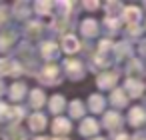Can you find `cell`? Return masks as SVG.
Returning <instances> with one entry per match:
<instances>
[{
	"label": "cell",
	"mask_w": 146,
	"mask_h": 140,
	"mask_svg": "<svg viewBox=\"0 0 146 140\" xmlns=\"http://www.w3.org/2000/svg\"><path fill=\"white\" fill-rule=\"evenodd\" d=\"M128 20H138V12L136 10H128Z\"/></svg>",
	"instance_id": "obj_2"
},
{
	"label": "cell",
	"mask_w": 146,
	"mask_h": 140,
	"mask_svg": "<svg viewBox=\"0 0 146 140\" xmlns=\"http://www.w3.org/2000/svg\"><path fill=\"white\" fill-rule=\"evenodd\" d=\"M64 48H66V50H70V52H74V50L78 48V42L70 36V38H66V40H64Z\"/></svg>",
	"instance_id": "obj_1"
}]
</instances>
